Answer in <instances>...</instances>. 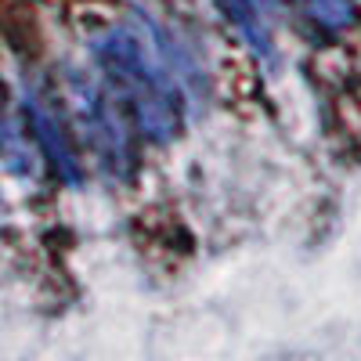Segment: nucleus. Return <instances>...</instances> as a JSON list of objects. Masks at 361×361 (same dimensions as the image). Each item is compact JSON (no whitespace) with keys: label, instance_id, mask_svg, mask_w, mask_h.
Wrapping results in <instances>:
<instances>
[{"label":"nucleus","instance_id":"39448f33","mask_svg":"<svg viewBox=\"0 0 361 361\" xmlns=\"http://www.w3.org/2000/svg\"><path fill=\"white\" fill-rule=\"evenodd\" d=\"M253 4H257V8L264 11V15H271V11H275V8H279V0H253Z\"/></svg>","mask_w":361,"mask_h":361},{"label":"nucleus","instance_id":"20e7f679","mask_svg":"<svg viewBox=\"0 0 361 361\" xmlns=\"http://www.w3.org/2000/svg\"><path fill=\"white\" fill-rule=\"evenodd\" d=\"M307 8L325 29H347L354 22V4L350 0H307Z\"/></svg>","mask_w":361,"mask_h":361},{"label":"nucleus","instance_id":"7ed1b4c3","mask_svg":"<svg viewBox=\"0 0 361 361\" xmlns=\"http://www.w3.org/2000/svg\"><path fill=\"white\" fill-rule=\"evenodd\" d=\"M25 116H29V127H33L40 148H44V156L51 159L54 173L69 180V185H76L80 180V163L73 156V145H69V134L62 130V123H58V116L40 102V98H29L25 102Z\"/></svg>","mask_w":361,"mask_h":361},{"label":"nucleus","instance_id":"f03ea898","mask_svg":"<svg viewBox=\"0 0 361 361\" xmlns=\"http://www.w3.org/2000/svg\"><path fill=\"white\" fill-rule=\"evenodd\" d=\"M73 94H76V112H80V123L87 130V141L94 145V152L102 156V163L112 166V170H127L130 166L127 130L116 119L109 98L102 94L94 83H87V80L73 83Z\"/></svg>","mask_w":361,"mask_h":361},{"label":"nucleus","instance_id":"f257e3e1","mask_svg":"<svg viewBox=\"0 0 361 361\" xmlns=\"http://www.w3.org/2000/svg\"><path fill=\"white\" fill-rule=\"evenodd\" d=\"M94 58L109 83L119 90V98L127 102L141 134L156 145H170L185 127V112L173 76L152 58L145 40L130 29H109L94 40Z\"/></svg>","mask_w":361,"mask_h":361}]
</instances>
